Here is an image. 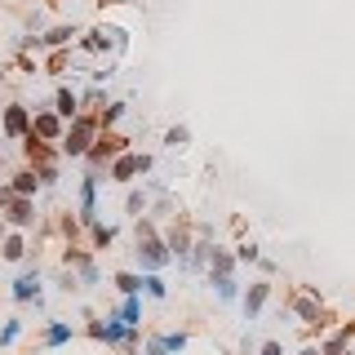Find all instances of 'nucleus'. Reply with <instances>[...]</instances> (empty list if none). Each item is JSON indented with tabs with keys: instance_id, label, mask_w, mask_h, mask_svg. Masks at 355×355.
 Returning <instances> with one entry per match:
<instances>
[{
	"instance_id": "f257e3e1",
	"label": "nucleus",
	"mask_w": 355,
	"mask_h": 355,
	"mask_svg": "<svg viewBox=\"0 0 355 355\" xmlns=\"http://www.w3.org/2000/svg\"><path fill=\"white\" fill-rule=\"evenodd\" d=\"M89 138H93V120H76V125L67 129L62 151H67V156H85V151H89Z\"/></svg>"
},
{
	"instance_id": "f03ea898",
	"label": "nucleus",
	"mask_w": 355,
	"mask_h": 355,
	"mask_svg": "<svg viewBox=\"0 0 355 355\" xmlns=\"http://www.w3.org/2000/svg\"><path fill=\"white\" fill-rule=\"evenodd\" d=\"M14 297H18V302H32V297H40V271H27V276H18Z\"/></svg>"
},
{
	"instance_id": "7ed1b4c3",
	"label": "nucleus",
	"mask_w": 355,
	"mask_h": 355,
	"mask_svg": "<svg viewBox=\"0 0 355 355\" xmlns=\"http://www.w3.org/2000/svg\"><path fill=\"white\" fill-rule=\"evenodd\" d=\"M116 320L125 324V329H138V324H143V302H138V293H134V297H125V306L116 311Z\"/></svg>"
},
{
	"instance_id": "20e7f679",
	"label": "nucleus",
	"mask_w": 355,
	"mask_h": 355,
	"mask_svg": "<svg viewBox=\"0 0 355 355\" xmlns=\"http://www.w3.org/2000/svg\"><path fill=\"white\" fill-rule=\"evenodd\" d=\"M143 169H147V156H120L111 173H116L120 182H129V178H134V173H143Z\"/></svg>"
},
{
	"instance_id": "39448f33",
	"label": "nucleus",
	"mask_w": 355,
	"mask_h": 355,
	"mask_svg": "<svg viewBox=\"0 0 355 355\" xmlns=\"http://www.w3.org/2000/svg\"><path fill=\"white\" fill-rule=\"evenodd\" d=\"M138 258H143V262L151 267V271L169 262V254H164V245H156V240H143V245H138Z\"/></svg>"
},
{
	"instance_id": "423d86ee",
	"label": "nucleus",
	"mask_w": 355,
	"mask_h": 355,
	"mask_svg": "<svg viewBox=\"0 0 355 355\" xmlns=\"http://www.w3.org/2000/svg\"><path fill=\"white\" fill-rule=\"evenodd\" d=\"M267 293H271V284H254V289H249V293H245V320H254V315L262 311Z\"/></svg>"
},
{
	"instance_id": "0eeeda50",
	"label": "nucleus",
	"mask_w": 355,
	"mask_h": 355,
	"mask_svg": "<svg viewBox=\"0 0 355 355\" xmlns=\"http://www.w3.org/2000/svg\"><path fill=\"white\" fill-rule=\"evenodd\" d=\"M5 134L9 138L27 134V107H5Z\"/></svg>"
},
{
	"instance_id": "6e6552de",
	"label": "nucleus",
	"mask_w": 355,
	"mask_h": 355,
	"mask_svg": "<svg viewBox=\"0 0 355 355\" xmlns=\"http://www.w3.org/2000/svg\"><path fill=\"white\" fill-rule=\"evenodd\" d=\"M71 324H62V320H53L49 329H45V347H62V342H71Z\"/></svg>"
},
{
	"instance_id": "1a4fd4ad",
	"label": "nucleus",
	"mask_w": 355,
	"mask_h": 355,
	"mask_svg": "<svg viewBox=\"0 0 355 355\" xmlns=\"http://www.w3.org/2000/svg\"><path fill=\"white\" fill-rule=\"evenodd\" d=\"M5 218H9V222H14V227H27V222H32V204H27V200H23V195H18V200H14V204H9V213H5Z\"/></svg>"
},
{
	"instance_id": "9d476101",
	"label": "nucleus",
	"mask_w": 355,
	"mask_h": 355,
	"mask_svg": "<svg viewBox=\"0 0 355 355\" xmlns=\"http://www.w3.org/2000/svg\"><path fill=\"white\" fill-rule=\"evenodd\" d=\"M32 134H40V138H58V120L45 111V116H36V129H32Z\"/></svg>"
},
{
	"instance_id": "9b49d317",
	"label": "nucleus",
	"mask_w": 355,
	"mask_h": 355,
	"mask_svg": "<svg viewBox=\"0 0 355 355\" xmlns=\"http://www.w3.org/2000/svg\"><path fill=\"white\" fill-rule=\"evenodd\" d=\"M53 111H58V116H76V98H71V89H58V98H53Z\"/></svg>"
},
{
	"instance_id": "f8f14e48",
	"label": "nucleus",
	"mask_w": 355,
	"mask_h": 355,
	"mask_svg": "<svg viewBox=\"0 0 355 355\" xmlns=\"http://www.w3.org/2000/svg\"><path fill=\"white\" fill-rule=\"evenodd\" d=\"M36 186H40V178H36V173H18V178H14V191L23 195V200H27V195L36 191Z\"/></svg>"
},
{
	"instance_id": "ddd939ff",
	"label": "nucleus",
	"mask_w": 355,
	"mask_h": 355,
	"mask_svg": "<svg viewBox=\"0 0 355 355\" xmlns=\"http://www.w3.org/2000/svg\"><path fill=\"white\" fill-rule=\"evenodd\" d=\"M71 36H76V27H53V32L45 36V45H49V49H58V45H67Z\"/></svg>"
},
{
	"instance_id": "4468645a",
	"label": "nucleus",
	"mask_w": 355,
	"mask_h": 355,
	"mask_svg": "<svg viewBox=\"0 0 355 355\" xmlns=\"http://www.w3.org/2000/svg\"><path fill=\"white\" fill-rule=\"evenodd\" d=\"M116 284H120V293H125V297L143 293V276H116Z\"/></svg>"
},
{
	"instance_id": "2eb2a0df",
	"label": "nucleus",
	"mask_w": 355,
	"mask_h": 355,
	"mask_svg": "<svg viewBox=\"0 0 355 355\" xmlns=\"http://www.w3.org/2000/svg\"><path fill=\"white\" fill-rule=\"evenodd\" d=\"M143 289H147L151 297H164V293H169V289H164V280L156 276V271H147V276H143Z\"/></svg>"
},
{
	"instance_id": "dca6fc26",
	"label": "nucleus",
	"mask_w": 355,
	"mask_h": 355,
	"mask_svg": "<svg viewBox=\"0 0 355 355\" xmlns=\"http://www.w3.org/2000/svg\"><path fill=\"white\" fill-rule=\"evenodd\" d=\"M111 36H116V32H107V27H98V32H89L85 49H107V45H111Z\"/></svg>"
},
{
	"instance_id": "f3484780",
	"label": "nucleus",
	"mask_w": 355,
	"mask_h": 355,
	"mask_svg": "<svg viewBox=\"0 0 355 355\" xmlns=\"http://www.w3.org/2000/svg\"><path fill=\"white\" fill-rule=\"evenodd\" d=\"M0 254H5L9 262H18V258L27 254V245H23V240H18V236H9V240H5V249H0Z\"/></svg>"
},
{
	"instance_id": "a211bd4d",
	"label": "nucleus",
	"mask_w": 355,
	"mask_h": 355,
	"mask_svg": "<svg viewBox=\"0 0 355 355\" xmlns=\"http://www.w3.org/2000/svg\"><path fill=\"white\" fill-rule=\"evenodd\" d=\"M213 284H218V297H227V302H231V297L240 293V289H236V280H231V276H218V280H213Z\"/></svg>"
},
{
	"instance_id": "6ab92c4d",
	"label": "nucleus",
	"mask_w": 355,
	"mask_h": 355,
	"mask_svg": "<svg viewBox=\"0 0 355 355\" xmlns=\"http://www.w3.org/2000/svg\"><path fill=\"white\" fill-rule=\"evenodd\" d=\"M213 267H218V276H231V254H222V249H213Z\"/></svg>"
},
{
	"instance_id": "aec40b11",
	"label": "nucleus",
	"mask_w": 355,
	"mask_h": 355,
	"mask_svg": "<svg viewBox=\"0 0 355 355\" xmlns=\"http://www.w3.org/2000/svg\"><path fill=\"white\" fill-rule=\"evenodd\" d=\"M18 333H23V324H18V320H9V324H5V333H0V347H9V342H14Z\"/></svg>"
},
{
	"instance_id": "412c9836",
	"label": "nucleus",
	"mask_w": 355,
	"mask_h": 355,
	"mask_svg": "<svg viewBox=\"0 0 355 355\" xmlns=\"http://www.w3.org/2000/svg\"><path fill=\"white\" fill-rule=\"evenodd\" d=\"M164 143H169V147H186V129H169V134H164Z\"/></svg>"
},
{
	"instance_id": "4be33fe9",
	"label": "nucleus",
	"mask_w": 355,
	"mask_h": 355,
	"mask_svg": "<svg viewBox=\"0 0 355 355\" xmlns=\"http://www.w3.org/2000/svg\"><path fill=\"white\" fill-rule=\"evenodd\" d=\"M236 258H240V262H258V245H240Z\"/></svg>"
},
{
	"instance_id": "5701e85b",
	"label": "nucleus",
	"mask_w": 355,
	"mask_h": 355,
	"mask_svg": "<svg viewBox=\"0 0 355 355\" xmlns=\"http://www.w3.org/2000/svg\"><path fill=\"white\" fill-rule=\"evenodd\" d=\"M120 111H125V102H111V107L102 111V120H107V125H111V120H120Z\"/></svg>"
},
{
	"instance_id": "b1692460",
	"label": "nucleus",
	"mask_w": 355,
	"mask_h": 355,
	"mask_svg": "<svg viewBox=\"0 0 355 355\" xmlns=\"http://www.w3.org/2000/svg\"><path fill=\"white\" fill-rule=\"evenodd\" d=\"M262 355H284V347L280 342H262Z\"/></svg>"
},
{
	"instance_id": "393cba45",
	"label": "nucleus",
	"mask_w": 355,
	"mask_h": 355,
	"mask_svg": "<svg viewBox=\"0 0 355 355\" xmlns=\"http://www.w3.org/2000/svg\"><path fill=\"white\" fill-rule=\"evenodd\" d=\"M297 355H320V351H315V347H306V351H297Z\"/></svg>"
}]
</instances>
